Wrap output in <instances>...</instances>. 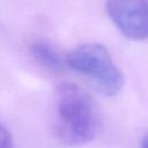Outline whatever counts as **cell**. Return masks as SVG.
I'll use <instances>...</instances> for the list:
<instances>
[{
    "mask_svg": "<svg viewBox=\"0 0 148 148\" xmlns=\"http://www.w3.org/2000/svg\"><path fill=\"white\" fill-rule=\"evenodd\" d=\"M57 134L71 147H80L92 141L99 131L98 108L83 88L72 82H62L54 92Z\"/></svg>",
    "mask_w": 148,
    "mask_h": 148,
    "instance_id": "6da1fadb",
    "label": "cell"
},
{
    "mask_svg": "<svg viewBox=\"0 0 148 148\" xmlns=\"http://www.w3.org/2000/svg\"><path fill=\"white\" fill-rule=\"evenodd\" d=\"M65 64L105 96H114L124 87V75L103 44L83 43L73 47L66 54Z\"/></svg>",
    "mask_w": 148,
    "mask_h": 148,
    "instance_id": "7a4b0ae2",
    "label": "cell"
},
{
    "mask_svg": "<svg viewBox=\"0 0 148 148\" xmlns=\"http://www.w3.org/2000/svg\"><path fill=\"white\" fill-rule=\"evenodd\" d=\"M108 16L120 34L134 42L148 39V2L143 0H109Z\"/></svg>",
    "mask_w": 148,
    "mask_h": 148,
    "instance_id": "3957f363",
    "label": "cell"
},
{
    "mask_svg": "<svg viewBox=\"0 0 148 148\" xmlns=\"http://www.w3.org/2000/svg\"><path fill=\"white\" fill-rule=\"evenodd\" d=\"M29 51L35 61L50 72H60L65 67V59L59 51L45 39H35L31 42Z\"/></svg>",
    "mask_w": 148,
    "mask_h": 148,
    "instance_id": "277c9868",
    "label": "cell"
},
{
    "mask_svg": "<svg viewBox=\"0 0 148 148\" xmlns=\"http://www.w3.org/2000/svg\"><path fill=\"white\" fill-rule=\"evenodd\" d=\"M0 148H14L12 134L1 121H0Z\"/></svg>",
    "mask_w": 148,
    "mask_h": 148,
    "instance_id": "5b68a950",
    "label": "cell"
},
{
    "mask_svg": "<svg viewBox=\"0 0 148 148\" xmlns=\"http://www.w3.org/2000/svg\"><path fill=\"white\" fill-rule=\"evenodd\" d=\"M139 148H148V132L143 135L141 142H140V147Z\"/></svg>",
    "mask_w": 148,
    "mask_h": 148,
    "instance_id": "8992f818",
    "label": "cell"
}]
</instances>
